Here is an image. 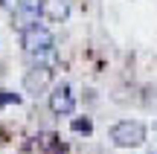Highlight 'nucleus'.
<instances>
[{
	"label": "nucleus",
	"mask_w": 157,
	"mask_h": 154,
	"mask_svg": "<svg viewBox=\"0 0 157 154\" xmlns=\"http://www.w3.org/2000/svg\"><path fill=\"white\" fill-rule=\"evenodd\" d=\"M17 38H21V47H23V52H26V55L56 50V35H52V29L47 26V23H38V21L21 23Z\"/></svg>",
	"instance_id": "f257e3e1"
},
{
	"label": "nucleus",
	"mask_w": 157,
	"mask_h": 154,
	"mask_svg": "<svg viewBox=\"0 0 157 154\" xmlns=\"http://www.w3.org/2000/svg\"><path fill=\"white\" fill-rule=\"evenodd\" d=\"M73 131L76 134H84V137H90V131H93V122L84 116V119H73Z\"/></svg>",
	"instance_id": "0eeeda50"
},
{
	"label": "nucleus",
	"mask_w": 157,
	"mask_h": 154,
	"mask_svg": "<svg viewBox=\"0 0 157 154\" xmlns=\"http://www.w3.org/2000/svg\"><path fill=\"white\" fill-rule=\"evenodd\" d=\"M73 12L70 0H38V17L47 23H64Z\"/></svg>",
	"instance_id": "20e7f679"
},
{
	"label": "nucleus",
	"mask_w": 157,
	"mask_h": 154,
	"mask_svg": "<svg viewBox=\"0 0 157 154\" xmlns=\"http://www.w3.org/2000/svg\"><path fill=\"white\" fill-rule=\"evenodd\" d=\"M21 93L15 90H0V108H6V105H21Z\"/></svg>",
	"instance_id": "423d86ee"
},
{
	"label": "nucleus",
	"mask_w": 157,
	"mask_h": 154,
	"mask_svg": "<svg viewBox=\"0 0 157 154\" xmlns=\"http://www.w3.org/2000/svg\"><path fill=\"white\" fill-rule=\"evenodd\" d=\"M47 105H50L52 116H73L76 114V93L67 81H58L52 85L50 96H47Z\"/></svg>",
	"instance_id": "7ed1b4c3"
},
{
	"label": "nucleus",
	"mask_w": 157,
	"mask_h": 154,
	"mask_svg": "<svg viewBox=\"0 0 157 154\" xmlns=\"http://www.w3.org/2000/svg\"><path fill=\"white\" fill-rule=\"evenodd\" d=\"M154 134H157V122H154Z\"/></svg>",
	"instance_id": "6e6552de"
},
{
	"label": "nucleus",
	"mask_w": 157,
	"mask_h": 154,
	"mask_svg": "<svg viewBox=\"0 0 157 154\" xmlns=\"http://www.w3.org/2000/svg\"><path fill=\"white\" fill-rule=\"evenodd\" d=\"M146 134H148V128L143 125L140 119H119V122L111 125L108 137H111V143L119 145V148H137V145L146 143Z\"/></svg>",
	"instance_id": "f03ea898"
},
{
	"label": "nucleus",
	"mask_w": 157,
	"mask_h": 154,
	"mask_svg": "<svg viewBox=\"0 0 157 154\" xmlns=\"http://www.w3.org/2000/svg\"><path fill=\"white\" fill-rule=\"evenodd\" d=\"M50 81H52V70L50 67H29L23 73V90L38 96V93H44L50 87Z\"/></svg>",
	"instance_id": "39448f33"
}]
</instances>
